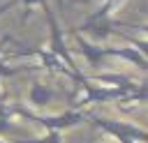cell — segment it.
Returning a JSON list of instances; mask_svg holds the SVG:
<instances>
[{
  "label": "cell",
  "instance_id": "6da1fadb",
  "mask_svg": "<svg viewBox=\"0 0 148 143\" xmlns=\"http://www.w3.org/2000/svg\"><path fill=\"white\" fill-rule=\"evenodd\" d=\"M120 5H123V0H104L95 12H90L83 18V23L76 28V32L83 37H90L92 42H104L111 35H118L120 32L118 28L127 25V23H120L116 18V12Z\"/></svg>",
  "mask_w": 148,
  "mask_h": 143
},
{
  "label": "cell",
  "instance_id": "7a4b0ae2",
  "mask_svg": "<svg viewBox=\"0 0 148 143\" xmlns=\"http://www.w3.org/2000/svg\"><path fill=\"white\" fill-rule=\"evenodd\" d=\"M14 115H18L23 120H30V122L44 127L46 131H60V134L86 122V113L79 111V108H67L62 113H35L32 108L14 106Z\"/></svg>",
  "mask_w": 148,
  "mask_h": 143
},
{
  "label": "cell",
  "instance_id": "3957f363",
  "mask_svg": "<svg viewBox=\"0 0 148 143\" xmlns=\"http://www.w3.org/2000/svg\"><path fill=\"white\" fill-rule=\"evenodd\" d=\"M86 120H90V122H92L97 129H102L106 136H113L118 143H146V141H148L146 127H141V125H136V122L116 120V118L95 115V113H86Z\"/></svg>",
  "mask_w": 148,
  "mask_h": 143
},
{
  "label": "cell",
  "instance_id": "277c9868",
  "mask_svg": "<svg viewBox=\"0 0 148 143\" xmlns=\"http://www.w3.org/2000/svg\"><path fill=\"white\" fill-rule=\"evenodd\" d=\"M102 53H104V58H120V60L139 67L141 72H146V67H148L146 53H141L134 46H102Z\"/></svg>",
  "mask_w": 148,
  "mask_h": 143
},
{
  "label": "cell",
  "instance_id": "5b68a950",
  "mask_svg": "<svg viewBox=\"0 0 148 143\" xmlns=\"http://www.w3.org/2000/svg\"><path fill=\"white\" fill-rule=\"evenodd\" d=\"M9 55H35V58L42 62V67H46V69H51V72H60V74H65V76H69V78L74 81L72 72H69V69L62 65V60L56 58L49 48H23V51H12Z\"/></svg>",
  "mask_w": 148,
  "mask_h": 143
},
{
  "label": "cell",
  "instance_id": "8992f818",
  "mask_svg": "<svg viewBox=\"0 0 148 143\" xmlns=\"http://www.w3.org/2000/svg\"><path fill=\"white\" fill-rule=\"evenodd\" d=\"M88 81L99 83V85H109V88H118V90H125V92L136 90V88L141 85V83H136L132 76H127V74H113V72H102V74H95V76H90Z\"/></svg>",
  "mask_w": 148,
  "mask_h": 143
},
{
  "label": "cell",
  "instance_id": "52a82bcc",
  "mask_svg": "<svg viewBox=\"0 0 148 143\" xmlns=\"http://www.w3.org/2000/svg\"><path fill=\"white\" fill-rule=\"evenodd\" d=\"M58 97V92L49 85V83H42V81H32L30 88H28V104L35 106V108H44L49 104H53V99Z\"/></svg>",
  "mask_w": 148,
  "mask_h": 143
},
{
  "label": "cell",
  "instance_id": "ba28073f",
  "mask_svg": "<svg viewBox=\"0 0 148 143\" xmlns=\"http://www.w3.org/2000/svg\"><path fill=\"white\" fill-rule=\"evenodd\" d=\"M18 2H21V5H23V9H25V14H23V21H25V18L30 16V12H32V7H37V5L42 7V5L46 2V0H18Z\"/></svg>",
  "mask_w": 148,
  "mask_h": 143
},
{
  "label": "cell",
  "instance_id": "9c48e42d",
  "mask_svg": "<svg viewBox=\"0 0 148 143\" xmlns=\"http://www.w3.org/2000/svg\"><path fill=\"white\" fill-rule=\"evenodd\" d=\"M5 143H46V134L44 136H32V138H21V141H7L5 138Z\"/></svg>",
  "mask_w": 148,
  "mask_h": 143
},
{
  "label": "cell",
  "instance_id": "30bf717a",
  "mask_svg": "<svg viewBox=\"0 0 148 143\" xmlns=\"http://www.w3.org/2000/svg\"><path fill=\"white\" fill-rule=\"evenodd\" d=\"M46 143H62V134L60 131H46Z\"/></svg>",
  "mask_w": 148,
  "mask_h": 143
},
{
  "label": "cell",
  "instance_id": "8fae6325",
  "mask_svg": "<svg viewBox=\"0 0 148 143\" xmlns=\"http://www.w3.org/2000/svg\"><path fill=\"white\" fill-rule=\"evenodd\" d=\"M14 129H16V127H14V125H9V120H7V118H0V134H2V131H14Z\"/></svg>",
  "mask_w": 148,
  "mask_h": 143
},
{
  "label": "cell",
  "instance_id": "7c38bea8",
  "mask_svg": "<svg viewBox=\"0 0 148 143\" xmlns=\"http://www.w3.org/2000/svg\"><path fill=\"white\" fill-rule=\"evenodd\" d=\"M0 143H5V138H0Z\"/></svg>",
  "mask_w": 148,
  "mask_h": 143
}]
</instances>
